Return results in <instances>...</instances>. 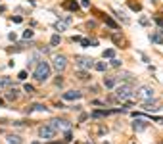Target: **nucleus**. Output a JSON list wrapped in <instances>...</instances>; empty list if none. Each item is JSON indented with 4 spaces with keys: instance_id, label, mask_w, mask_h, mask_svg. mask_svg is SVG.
I'll return each mask as SVG.
<instances>
[{
    "instance_id": "obj_17",
    "label": "nucleus",
    "mask_w": 163,
    "mask_h": 144,
    "mask_svg": "<svg viewBox=\"0 0 163 144\" xmlns=\"http://www.w3.org/2000/svg\"><path fill=\"white\" fill-rule=\"evenodd\" d=\"M94 69H98V71H106V69H108V64H106V61H96V64H94Z\"/></svg>"
},
{
    "instance_id": "obj_36",
    "label": "nucleus",
    "mask_w": 163,
    "mask_h": 144,
    "mask_svg": "<svg viewBox=\"0 0 163 144\" xmlns=\"http://www.w3.org/2000/svg\"><path fill=\"white\" fill-rule=\"evenodd\" d=\"M161 121H163V119H161Z\"/></svg>"
},
{
    "instance_id": "obj_10",
    "label": "nucleus",
    "mask_w": 163,
    "mask_h": 144,
    "mask_svg": "<svg viewBox=\"0 0 163 144\" xmlns=\"http://www.w3.org/2000/svg\"><path fill=\"white\" fill-rule=\"evenodd\" d=\"M10 86H12V79L10 77H0V92L4 89H10Z\"/></svg>"
},
{
    "instance_id": "obj_11",
    "label": "nucleus",
    "mask_w": 163,
    "mask_h": 144,
    "mask_svg": "<svg viewBox=\"0 0 163 144\" xmlns=\"http://www.w3.org/2000/svg\"><path fill=\"white\" fill-rule=\"evenodd\" d=\"M31 111H46V106L44 104H33V106H27V114Z\"/></svg>"
},
{
    "instance_id": "obj_19",
    "label": "nucleus",
    "mask_w": 163,
    "mask_h": 144,
    "mask_svg": "<svg viewBox=\"0 0 163 144\" xmlns=\"http://www.w3.org/2000/svg\"><path fill=\"white\" fill-rule=\"evenodd\" d=\"M50 44H52V46H58V44H60V35H54V37L50 39Z\"/></svg>"
},
{
    "instance_id": "obj_31",
    "label": "nucleus",
    "mask_w": 163,
    "mask_h": 144,
    "mask_svg": "<svg viewBox=\"0 0 163 144\" xmlns=\"http://www.w3.org/2000/svg\"><path fill=\"white\" fill-rule=\"evenodd\" d=\"M14 19V23H21V17H19V15H15V17H12Z\"/></svg>"
},
{
    "instance_id": "obj_23",
    "label": "nucleus",
    "mask_w": 163,
    "mask_h": 144,
    "mask_svg": "<svg viewBox=\"0 0 163 144\" xmlns=\"http://www.w3.org/2000/svg\"><path fill=\"white\" fill-rule=\"evenodd\" d=\"M104 19H106V23L109 25V27H113V29H117V25H115V21H113V19H109V17H104Z\"/></svg>"
},
{
    "instance_id": "obj_9",
    "label": "nucleus",
    "mask_w": 163,
    "mask_h": 144,
    "mask_svg": "<svg viewBox=\"0 0 163 144\" xmlns=\"http://www.w3.org/2000/svg\"><path fill=\"white\" fill-rule=\"evenodd\" d=\"M146 127H148V123H146L144 119H138V117H136V121L133 123V129L134 131H144Z\"/></svg>"
},
{
    "instance_id": "obj_22",
    "label": "nucleus",
    "mask_w": 163,
    "mask_h": 144,
    "mask_svg": "<svg viewBox=\"0 0 163 144\" xmlns=\"http://www.w3.org/2000/svg\"><path fill=\"white\" fill-rule=\"evenodd\" d=\"M152 40H154V42H157V44H161V42H163L161 35H154V37H152Z\"/></svg>"
},
{
    "instance_id": "obj_20",
    "label": "nucleus",
    "mask_w": 163,
    "mask_h": 144,
    "mask_svg": "<svg viewBox=\"0 0 163 144\" xmlns=\"http://www.w3.org/2000/svg\"><path fill=\"white\" fill-rule=\"evenodd\" d=\"M54 27H56L58 31H65V23H61V21H56V23H54Z\"/></svg>"
},
{
    "instance_id": "obj_26",
    "label": "nucleus",
    "mask_w": 163,
    "mask_h": 144,
    "mask_svg": "<svg viewBox=\"0 0 163 144\" xmlns=\"http://www.w3.org/2000/svg\"><path fill=\"white\" fill-rule=\"evenodd\" d=\"M17 79H27V71H19V75H17Z\"/></svg>"
},
{
    "instance_id": "obj_8",
    "label": "nucleus",
    "mask_w": 163,
    "mask_h": 144,
    "mask_svg": "<svg viewBox=\"0 0 163 144\" xmlns=\"http://www.w3.org/2000/svg\"><path fill=\"white\" fill-rule=\"evenodd\" d=\"M83 96V92H79V90H67L64 92V100H79Z\"/></svg>"
},
{
    "instance_id": "obj_12",
    "label": "nucleus",
    "mask_w": 163,
    "mask_h": 144,
    "mask_svg": "<svg viewBox=\"0 0 163 144\" xmlns=\"http://www.w3.org/2000/svg\"><path fill=\"white\" fill-rule=\"evenodd\" d=\"M17 96H19V90H17V89H10L8 94H6V100H10V102H12V100H17Z\"/></svg>"
},
{
    "instance_id": "obj_4",
    "label": "nucleus",
    "mask_w": 163,
    "mask_h": 144,
    "mask_svg": "<svg viewBox=\"0 0 163 144\" xmlns=\"http://www.w3.org/2000/svg\"><path fill=\"white\" fill-rule=\"evenodd\" d=\"M75 65L81 69H92L94 67V60L88 58V56H77L75 58Z\"/></svg>"
},
{
    "instance_id": "obj_14",
    "label": "nucleus",
    "mask_w": 163,
    "mask_h": 144,
    "mask_svg": "<svg viewBox=\"0 0 163 144\" xmlns=\"http://www.w3.org/2000/svg\"><path fill=\"white\" fill-rule=\"evenodd\" d=\"M115 83H117V79H115V77H108V79H104V85H106L108 89H113Z\"/></svg>"
},
{
    "instance_id": "obj_7",
    "label": "nucleus",
    "mask_w": 163,
    "mask_h": 144,
    "mask_svg": "<svg viewBox=\"0 0 163 144\" xmlns=\"http://www.w3.org/2000/svg\"><path fill=\"white\" fill-rule=\"evenodd\" d=\"M50 125L54 127L56 131H65V133L71 129V123H69V121H65V119H52Z\"/></svg>"
},
{
    "instance_id": "obj_13",
    "label": "nucleus",
    "mask_w": 163,
    "mask_h": 144,
    "mask_svg": "<svg viewBox=\"0 0 163 144\" xmlns=\"http://www.w3.org/2000/svg\"><path fill=\"white\" fill-rule=\"evenodd\" d=\"M64 8H65V10H73V12H75V10L79 8V4L75 2V0H67V2H64Z\"/></svg>"
},
{
    "instance_id": "obj_29",
    "label": "nucleus",
    "mask_w": 163,
    "mask_h": 144,
    "mask_svg": "<svg viewBox=\"0 0 163 144\" xmlns=\"http://www.w3.org/2000/svg\"><path fill=\"white\" fill-rule=\"evenodd\" d=\"M81 44H83V46H85V48H88V46H90V40H86V39H83V40H81Z\"/></svg>"
},
{
    "instance_id": "obj_1",
    "label": "nucleus",
    "mask_w": 163,
    "mask_h": 144,
    "mask_svg": "<svg viewBox=\"0 0 163 144\" xmlns=\"http://www.w3.org/2000/svg\"><path fill=\"white\" fill-rule=\"evenodd\" d=\"M33 77L39 81V83H44V81L50 77V64H48V61H46V60H39V61H36Z\"/></svg>"
},
{
    "instance_id": "obj_3",
    "label": "nucleus",
    "mask_w": 163,
    "mask_h": 144,
    "mask_svg": "<svg viewBox=\"0 0 163 144\" xmlns=\"http://www.w3.org/2000/svg\"><path fill=\"white\" fill-rule=\"evenodd\" d=\"M133 86L130 85H121V86H117L115 89V98L117 100H130L133 98Z\"/></svg>"
},
{
    "instance_id": "obj_35",
    "label": "nucleus",
    "mask_w": 163,
    "mask_h": 144,
    "mask_svg": "<svg viewBox=\"0 0 163 144\" xmlns=\"http://www.w3.org/2000/svg\"><path fill=\"white\" fill-rule=\"evenodd\" d=\"M0 104H2V100H0Z\"/></svg>"
},
{
    "instance_id": "obj_18",
    "label": "nucleus",
    "mask_w": 163,
    "mask_h": 144,
    "mask_svg": "<svg viewBox=\"0 0 163 144\" xmlns=\"http://www.w3.org/2000/svg\"><path fill=\"white\" fill-rule=\"evenodd\" d=\"M77 77H79L81 81H88V73H86V71H79Z\"/></svg>"
},
{
    "instance_id": "obj_30",
    "label": "nucleus",
    "mask_w": 163,
    "mask_h": 144,
    "mask_svg": "<svg viewBox=\"0 0 163 144\" xmlns=\"http://www.w3.org/2000/svg\"><path fill=\"white\" fill-rule=\"evenodd\" d=\"M111 65H113V67H119V65H121V61L113 58V60H111Z\"/></svg>"
},
{
    "instance_id": "obj_25",
    "label": "nucleus",
    "mask_w": 163,
    "mask_h": 144,
    "mask_svg": "<svg viewBox=\"0 0 163 144\" xmlns=\"http://www.w3.org/2000/svg\"><path fill=\"white\" fill-rule=\"evenodd\" d=\"M25 92H27V94H33V92H35L33 85H25Z\"/></svg>"
},
{
    "instance_id": "obj_21",
    "label": "nucleus",
    "mask_w": 163,
    "mask_h": 144,
    "mask_svg": "<svg viewBox=\"0 0 163 144\" xmlns=\"http://www.w3.org/2000/svg\"><path fill=\"white\" fill-rule=\"evenodd\" d=\"M33 31H31V29H27V31H25V33H23V39H33Z\"/></svg>"
},
{
    "instance_id": "obj_34",
    "label": "nucleus",
    "mask_w": 163,
    "mask_h": 144,
    "mask_svg": "<svg viewBox=\"0 0 163 144\" xmlns=\"http://www.w3.org/2000/svg\"><path fill=\"white\" fill-rule=\"evenodd\" d=\"M33 144H40V142H33Z\"/></svg>"
},
{
    "instance_id": "obj_33",
    "label": "nucleus",
    "mask_w": 163,
    "mask_h": 144,
    "mask_svg": "<svg viewBox=\"0 0 163 144\" xmlns=\"http://www.w3.org/2000/svg\"><path fill=\"white\" fill-rule=\"evenodd\" d=\"M4 12V6H0V14H2Z\"/></svg>"
},
{
    "instance_id": "obj_2",
    "label": "nucleus",
    "mask_w": 163,
    "mask_h": 144,
    "mask_svg": "<svg viewBox=\"0 0 163 144\" xmlns=\"http://www.w3.org/2000/svg\"><path fill=\"white\" fill-rule=\"evenodd\" d=\"M134 96H136L140 102H150L152 98H154V89H152V86H148V85H142V86H138V89H136Z\"/></svg>"
},
{
    "instance_id": "obj_37",
    "label": "nucleus",
    "mask_w": 163,
    "mask_h": 144,
    "mask_svg": "<svg viewBox=\"0 0 163 144\" xmlns=\"http://www.w3.org/2000/svg\"><path fill=\"white\" fill-rule=\"evenodd\" d=\"M108 144H109V142H108Z\"/></svg>"
},
{
    "instance_id": "obj_32",
    "label": "nucleus",
    "mask_w": 163,
    "mask_h": 144,
    "mask_svg": "<svg viewBox=\"0 0 163 144\" xmlns=\"http://www.w3.org/2000/svg\"><path fill=\"white\" fill-rule=\"evenodd\" d=\"M155 21H157V23H159V25H163V17H157V19H155Z\"/></svg>"
},
{
    "instance_id": "obj_27",
    "label": "nucleus",
    "mask_w": 163,
    "mask_h": 144,
    "mask_svg": "<svg viewBox=\"0 0 163 144\" xmlns=\"http://www.w3.org/2000/svg\"><path fill=\"white\" fill-rule=\"evenodd\" d=\"M130 77H133V75H130V73H127V71H125V73H121V75H119V79H130Z\"/></svg>"
},
{
    "instance_id": "obj_24",
    "label": "nucleus",
    "mask_w": 163,
    "mask_h": 144,
    "mask_svg": "<svg viewBox=\"0 0 163 144\" xmlns=\"http://www.w3.org/2000/svg\"><path fill=\"white\" fill-rule=\"evenodd\" d=\"M113 54H115V52L109 48V50H106V52H104V58H113Z\"/></svg>"
},
{
    "instance_id": "obj_6",
    "label": "nucleus",
    "mask_w": 163,
    "mask_h": 144,
    "mask_svg": "<svg viewBox=\"0 0 163 144\" xmlns=\"http://www.w3.org/2000/svg\"><path fill=\"white\" fill-rule=\"evenodd\" d=\"M52 65H54L56 71H64L67 67V58H65V56H61V54H56L54 58H52Z\"/></svg>"
},
{
    "instance_id": "obj_15",
    "label": "nucleus",
    "mask_w": 163,
    "mask_h": 144,
    "mask_svg": "<svg viewBox=\"0 0 163 144\" xmlns=\"http://www.w3.org/2000/svg\"><path fill=\"white\" fill-rule=\"evenodd\" d=\"M142 110H146V111H157V106L155 104H150V102H144Z\"/></svg>"
},
{
    "instance_id": "obj_16",
    "label": "nucleus",
    "mask_w": 163,
    "mask_h": 144,
    "mask_svg": "<svg viewBox=\"0 0 163 144\" xmlns=\"http://www.w3.org/2000/svg\"><path fill=\"white\" fill-rule=\"evenodd\" d=\"M8 144H21V138L17 135H10L8 136Z\"/></svg>"
},
{
    "instance_id": "obj_5",
    "label": "nucleus",
    "mask_w": 163,
    "mask_h": 144,
    "mask_svg": "<svg viewBox=\"0 0 163 144\" xmlns=\"http://www.w3.org/2000/svg\"><path fill=\"white\" fill-rule=\"evenodd\" d=\"M56 133H58V131L50 125V123H48V125H42V127L39 129V135H40V138H44V140H50V138H54Z\"/></svg>"
},
{
    "instance_id": "obj_28",
    "label": "nucleus",
    "mask_w": 163,
    "mask_h": 144,
    "mask_svg": "<svg viewBox=\"0 0 163 144\" xmlns=\"http://www.w3.org/2000/svg\"><path fill=\"white\" fill-rule=\"evenodd\" d=\"M81 6H83V8H90V0H83Z\"/></svg>"
}]
</instances>
